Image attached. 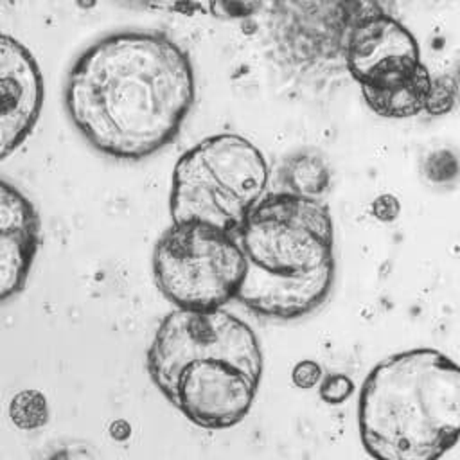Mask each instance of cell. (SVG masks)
Returning a JSON list of instances; mask_svg holds the SVG:
<instances>
[{
    "label": "cell",
    "instance_id": "obj_1",
    "mask_svg": "<svg viewBox=\"0 0 460 460\" xmlns=\"http://www.w3.org/2000/svg\"><path fill=\"white\" fill-rule=\"evenodd\" d=\"M196 95L187 52L158 32L101 38L72 65L65 108L84 140L117 160H144L171 144Z\"/></svg>",
    "mask_w": 460,
    "mask_h": 460
},
{
    "label": "cell",
    "instance_id": "obj_2",
    "mask_svg": "<svg viewBox=\"0 0 460 460\" xmlns=\"http://www.w3.org/2000/svg\"><path fill=\"white\" fill-rule=\"evenodd\" d=\"M146 363L160 394L183 417L207 429L241 422L262 376L255 332L223 307L171 311L153 336Z\"/></svg>",
    "mask_w": 460,
    "mask_h": 460
},
{
    "label": "cell",
    "instance_id": "obj_3",
    "mask_svg": "<svg viewBox=\"0 0 460 460\" xmlns=\"http://www.w3.org/2000/svg\"><path fill=\"white\" fill-rule=\"evenodd\" d=\"M246 273L237 300L266 318L295 320L320 307L334 282V226L318 198L264 196L239 230Z\"/></svg>",
    "mask_w": 460,
    "mask_h": 460
},
{
    "label": "cell",
    "instance_id": "obj_4",
    "mask_svg": "<svg viewBox=\"0 0 460 460\" xmlns=\"http://www.w3.org/2000/svg\"><path fill=\"white\" fill-rule=\"evenodd\" d=\"M359 437L383 460H431L460 437V367L435 349L397 352L361 386Z\"/></svg>",
    "mask_w": 460,
    "mask_h": 460
},
{
    "label": "cell",
    "instance_id": "obj_5",
    "mask_svg": "<svg viewBox=\"0 0 460 460\" xmlns=\"http://www.w3.org/2000/svg\"><path fill=\"white\" fill-rule=\"evenodd\" d=\"M268 164L244 137L212 135L187 149L172 171L169 210L176 223L199 221L216 228L241 230L264 198Z\"/></svg>",
    "mask_w": 460,
    "mask_h": 460
},
{
    "label": "cell",
    "instance_id": "obj_6",
    "mask_svg": "<svg viewBox=\"0 0 460 460\" xmlns=\"http://www.w3.org/2000/svg\"><path fill=\"white\" fill-rule=\"evenodd\" d=\"M244 273L241 243L232 232L207 223L172 221L153 250L155 282L180 309L223 307L237 298Z\"/></svg>",
    "mask_w": 460,
    "mask_h": 460
},
{
    "label": "cell",
    "instance_id": "obj_7",
    "mask_svg": "<svg viewBox=\"0 0 460 460\" xmlns=\"http://www.w3.org/2000/svg\"><path fill=\"white\" fill-rule=\"evenodd\" d=\"M343 61L365 102L381 117H411L433 101L435 86L415 38L385 11L370 14L352 31Z\"/></svg>",
    "mask_w": 460,
    "mask_h": 460
},
{
    "label": "cell",
    "instance_id": "obj_8",
    "mask_svg": "<svg viewBox=\"0 0 460 460\" xmlns=\"http://www.w3.org/2000/svg\"><path fill=\"white\" fill-rule=\"evenodd\" d=\"M379 11V0H273L270 29L286 59L318 66L343 59L352 31Z\"/></svg>",
    "mask_w": 460,
    "mask_h": 460
},
{
    "label": "cell",
    "instance_id": "obj_9",
    "mask_svg": "<svg viewBox=\"0 0 460 460\" xmlns=\"http://www.w3.org/2000/svg\"><path fill=\"white\" fill-rule=\"evenodd\" d=\"M43 104V77L32 54L14 38L0 41V156L7 158L34 129Z\"/></svg>",
    "mask_w": 460,
    "mask_h": 460
},
{
    "label": "cell",
    "instance_id": "obj_10",
    "mask_svg": "<svg viewBox=\"0 0 460 460\" xmlns=\"http://www.w3.org/2000/svg\"><path fill=\"white\" fill-rule=\"evenodd\" d=\"M41 223L34 205L11 183L0 187V298L16 296L29 279Z\"/></svg>",
    "mask_w": 460,
    "mask_h": 460
},
{
    "label": "cell",
    "instance_id": "obj_11",
    "mask_svg": "<svg viewBox=\"0 0 460 460\" xmlns=\"http://www.w3.org/2000/svg\"><path fill=\"white\" fill-rule=\"evenodd\" d=\"M280 181L288 192L320 198L331 181V169L318 153L298 151L284 160L280 167Z\"/></svg>",
    "mask_w": 460,
    "mask_h": 460
},
{
    "label": "cell",
    "instance_id": "obj_12",
    "mask_svg": "<svg viewBox=\"0 0 460 460\" xmlns=\"http://www.w3.org/2000/svg\"><path fill=\"white\" fill-rule=\"evenodd\" d=\"M210 9L216 16L223 18H248L261 7V0H208Z\"/></svg>",
    "mask_w": 460,
    "mask_h": 460
},
{
    "label": "cell",
    "instance_id": "obj_13",
    "mask_svg": "<svg viewBox=\"0 0 460 460\" xmlns=\"http://www.w3.org/2000/svg\"><path fill=\"white\" fill-rule=\"evenodd\" d=\"M354 385L343 374L327 376L320 385V397L329 404H341L352 394Z\"/></svg>",
    "mask_w": 460,
    "mask_h": 460
},
{
    "label": "cell",
    "instance_id": "obj_14",
    "mask_svg": "<svg viewBox=\"0 0 460 460\" xmlns=\"http://www.w3.org/2000/svg\"><path fill=\"white\" fill-rule=\"evenodd\" d=\"M322 377V368L316 361L311 359H304L300 363L295 365L293 372H291V379L298 388H313Z\"/></svg>",
    "mask_w": 460,
    "mask_h": 460
}]
</instances>
